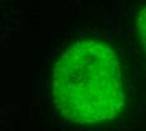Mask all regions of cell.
<instances>
[{
	"label": "cell",
	"instance_id": "cell-1",
	"mask_svg": "<svg viewBox=\"0 0 146 131\" xmlns=\"http://www.w3.org/2000/svg\"><path fill=\"white\" fill-rule=\"evenodd\" d=\"M53 98L67 120L98 124L123 108L125 92L116 51L100 39H81L60 54L53 71Z\"/></svg>",
	"mask_w": 146,
	"mask_h": 131
},
{
	"label": "cell",
	"instance_id": "cell-2",
	"mask_svg": "<svg viewBox=\"0 0 146 131\" xmlns=\"http://www.w3.org/2000/svg\"><path fill=\"white\" fill-rule=\"evenodd\" d=\"M137 35L142 51L146 54V5L141 8L137 17Z\"/></svg>",
	"mask_w": 146,
	"mask_h": 131
}]
</instances>
